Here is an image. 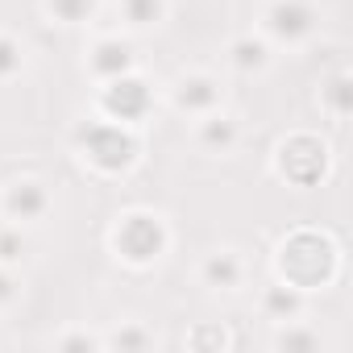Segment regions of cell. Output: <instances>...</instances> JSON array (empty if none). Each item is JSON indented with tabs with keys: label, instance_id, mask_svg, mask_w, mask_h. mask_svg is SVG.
I'll list each match as a JSON object with an SVG mask.
<instances>
[{
	"label": "cell",
	"instance_id": "obj_1",
	"mask_svg": "<svg viewBox=\"0 0 353 353\" xmlns=\"http://www.w3.org/2000/svg\"><path fill=\"white\" fill-rule=\"evenodd\" d=\"M279 270H283V279H287L291 287L312 291V287H320V283L332 279V270H336V250H332L328 237L303 229V233H295V237L283 241V250H279Z\"/></svg>",
	"mask_w": 353,
	"mask_h": 353
},
{
	"label": "cell",
	"instance_id": "obj_2",
	"mask_svg": "<svg viewBox=\"0 0 353 353\" xmlns=\"http://www.w3.org/2000/svg\"><path fill=\"white\" fill-rule=\"evenodd\" d=\"M79 145H83V154L100 166V170H129L133 166V158H137V141H133V133H125L121 125H112V121H92V125H83L79 129Z\"/></svg>",
	"mask_w": 353,
	"mask_h": 353
},
{
	"label": "cell",
	"instance_id": "obj_3",
	"mask_svg": "<svg viewBox=\"0 0 353 353\" xmlns=\"http://www.w3.org/2000/svg\"><path fill=\"white\" fill-rule=\"evenodd\" d=\"M117 250H121L125 262H137V266L154 262V258L166 250V229H162V221L150 216V212H129V216L117 225Z\"/></svg>",
	"mask_w": 353,
	"mask_h": 353
},
{
	"label": "cell",
	"instance_id": "obj_4",
	"mask_svg": "<svg viewBox=\"0 0 353 353\" xmlns=\"http://www.w3.org/2000/svg\"><path fill=\"white\" fill-rule=\"evenodd\" d=\"M324 166H328V150H324V141L312 137V133H295V137H287L283 150H279V170L287 174L291 183H299V188L316 183L320 174H324Z\"/></svg>",
	"mask_w": 353,
	"mask_h": 353
},
{
	"label": "cell",
	"instance_id": "obj_5",
	"mask_svg": "<svg viewBox=\"0 0 353 353\" xmlns=\"http://www.w3.org/2000/svg\"><path fill=\"white\" fill-rule=\"evenodd\" d=\"M150 104H154V96H150V88H145L137 75H117V79H108V88H104V96H100V108H104L112 121H141V117L150 112Z\"/></svg>",
	"mask_w": 353,
	"mask_h": 353
},
{
	"label": "cell",
	"instance_id": "obj_6",
	"mask_svg": "<svg viewBox=\"0 0 353 353\" xmlns=\"http://www.w3.org/2000/svg\"><path fill=\"white\" fill-rule=\"evenodd\" d=\"M316 26V13L307 0H274L270 13H266V30L279 38V42H299L307 38Z\"/></svg>",
	"mask_w": 353,
	"mask_h": 353
},
{
	"label": "cell",
	"instance_id": "obj_7",
	"mask_svg": "<svg viewBox=\"0 0 353 353\" xmlns=\"http://www.w3.org/2000/svg\"><path fill=\"white\" fill-rule=\"evenodd\" d=\"M46 192H42V183H17V188H9V196H5V212L13 216V221H38L42 212H46Z\"/></svg>",
	"mask_w": 353,
	"mask_h": 353
},
{
	"label": "cell",
	"instance_id": "obj_8",
	"mask_svg": "<svg viewBox=\"0 0 353 353\" xmlns=\"http://www.w3.org/2000/svg\"><path fill=\"white\" fill-rule=\"evenodd\" d=\"M216 100H221V88L208 75H192V79L179 83V92H174V104L188 108V112H208V108H216Z\"/></svg>",
	"mask_w": 353,
	"mask_h": 353
},
{
	"label": "cell",
	"instance_id": "obj_9",
	"mask_svg": "<svg viewBox=\"0 0 353 353\" xmlns=\"http://www.w3.org/2000/svg\"><path fill=\"white\" fill-rule=\"evenodd\" d=\"M129 67H133V54H129V46H125V42H117V38L100 42V46H96V54H92V71H96V75H104V79L129 75Z\"/></svg>",
	"mask_w": 353,
	"mask_h": 353
},
{
	"label": "cell",
	"instance_id": "obj_10",
	"mask_svg": "<svg viewBox=\"0 0 353 353\" xmlns=\"http://www.w3.org/2000/svg\"><path fill=\"white\" fill-rule=\"evenodd\" d=\"M204 279H208V287H237L241 262H237L233 254H212V258L204 262Z\"/></svg>",
	"mask_w": 353,
	"mask_h": 353
},
{
	"label": "cell",
	"instance_id": "obj_11",
	"mask_svg": "<svg viewBox=\"0 0 353 353\" xmlns=\"http://www.w3.org/2000/svg\"><path fill=\"white\" fill-rule=\"evenodd\" d=\"M299 303H303V291L299 287H270L266 291V312L270 316H279V320H287V316H295L299 312Z\"/></svg>",
	"mask_w": 353,
	"mask_h": 353
},
{
	"label": "cell",
	"instance_id": "obj_12",
	"mask_svg": "<svg viewBox=\"0 0 353 353\" xmlns=\"http://www.w3.org/2000/svg\"><path fill=\"white\" fill-rule=\"evenodd\" d=\"M233 63H237L241 71H262V67H266V46L254 42V38H241V42L233 46Z\"/></svg>",
	"mask_w": 353,
	"mask_h": 353
},
{
	"label": "cell",
	"instance_id": "obj_13",
	"mask_svg": "<svg viewBox=\"0 0 353 353\" xmlns=\"http://www.w3.org/2000/svg\"><path fill=\"white\" fill-rule=\"evenodd\" d=\"M200 141L204 145H233L237 141V125L233 121H225V117H212V121H204V129H200Z\"/></svg>",
	"mask_w": 353,
	"mask_h": 353
},
{
	"label": "cell",
	"instance_id": "obj_14",
	"mask_svg": "<svg viewBox=\"0 0 353 353\" xmlns=\"http://www.w3.org/2000/svg\"><path fill=\"white\" fill-rule=\"evenodd\" d=\"M121 9L133 26H154L162 17V0H121Z\"/></svg>",
	"mask_w": 353,
	"mask_h": 353
},
{
	"label": "cell",
	"instance_id": "obj_15",
	"mask_svg": "<svg viewBox=\"0 0 353 353\" xmlns=\"http://www.w3.org/2000/svg\"><path fill=\"white\" fill-rule=\"evenodd\" d=\"M92 5H96V0H50V13L59 21L75 26V21H88L92 17Z\"/></svg>",
	"mask_w": 353,
	"mask_h": 353
},
{
	"label": "cell",
	"instance_id": "obj_16",
	"mask_svg": "<svg viewBox=\"0 0 353 353\" xmlns=\"http://www.w3.org/2000/svg\"><path fill=\"white\" fill-rule=\"evenodd\" d=\"M13 71H21V46L13 38H0V79Z\"/></svg>",
	"mask_w": 353,
	"mask_h": 353
},
{
	"label": "cell",
	"instance_id": "obj_17",
	"mask_svg": "<svg viewBox=\"0 0 353 353\" xmlns=\"http://www.w3.org/2000/svg\"><path fill=\"white\" fill-rule=\"evenodd\" d=\"M21 250H26V241H21V233H0V258H5V262H13V258H21Z\"/></svg>",
	"mask_w": 353,
	"mask_h": 353
},
{
	"label": "cell",
	"instance_id": "obj_18",
	"mask_svg": "<svg viewBox=\"0 0 353 353\" xmlns=\"http://www.w3.org/2000/svg\"><path fill=\"white\" fill-rule=\"evenodd\" d=\"M279 345L283 349H316V336H307V332H283Z\"/></svg>",
	"mask_w": 353,
	"mask_h": 353
},
{
	"label": "cell",
	"instance_id": "obj_19",
	"mask_svg": "<svg viewBox=\"0 0 353 353\" xmlns=\"http://www.w3.org/2000/svg\"><path fill=\"white\" fill-rule=\"evenodd\" d=\"M345 88H349L345 79H336V83H332V104H336V112H345V108H349V96H345Z\"/></svg>",
	"mask_w": 353,
	"mask_h": 353
},
{
	"label": "cell",
	"instance_id": "obj_20",
	"mask_svg": "<svg viewBox=\"0 0 353 353\" xmlns=\"http://www.w3.org/2000/svg\"><path fill=\"white\" fill-rule=\"evenodd\" d=\"M5 299H13V279L0 270V303H5Z\"/></svg>",
	"mask_w": 353,
	"mask_h": 353
},
{
	"label": "cell",
	"instance_id": "obj_21",
	"mask_svg": "<svg viewBox=\"0 0 353 353\" xmlns=\"http://www.w3.org/2000/svg\"><path fill=\"white\" fill-rule=\"evenodd\" d=\"M117 345H145V336L141 332H125V336H117Z\"/></svg>",
	"mask_w": 353,
	"mask_h": 353
},
{
	"label": "cell",
	"instance_id": "obj_22",
	"mask_svg": "<svg viewBox=\"0 0 353 353\" xmlns=\"http://www.w3.org/2000/svg\"><path fill=\"white\" fill-rule=\"evenodd\" d=\"M63 345H67V349H83V345L92 349V336H71V341H63Z\"/></svg>",
	"mask_w": 353,
	"mask_h": 353
}]
</instances>
